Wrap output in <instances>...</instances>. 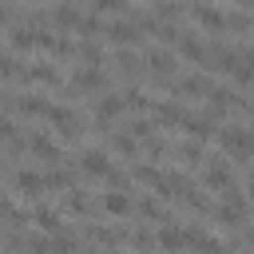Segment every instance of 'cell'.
<instances>
[{
  "label": "cell",
  "instance_id": "cell-1",
  "mask_svg": "<svg viewBox=\"0 0 254 254\" xmlns=\"http://www.w3.org/2000/svg\"><path fill=\"white\" fill-rule=\"evenodd\" d=\"M190 16H194L202 28H210V32H222V28H226V12H222V8H210V4H194V8H190Z\"/></svg>",
  "mask_w": 254,
  "mask_h": 254
},
{
  "label": "cell",
  "instance_id": "cell-2",
  "mask_svg": "<svg viewBox=\"0 0 254 254\" xmlns=\"http://www.w3.org/2000/svg\"><path fill=\"white\" fill-rule=\"evenodd\" d=\"M222 147L234 151V155H250V151H254V139H250L242 127H222Z\"/></svg>",
  "mask_w": 254,
  "mask_h": 254
},
{
  "label": "cell",
  "instance_id": "cell-3",
  "mask_svg": "<svg viewBox=\"0 0 254 254\" xmlns=\"http://www.w3.org/2000/svg\"><path fill=\"white\" fill-rule=\"evenodd\" d=\"M159 242H163L167 250H183V246H190V230H179V226H163V230H159Z\"/></svg>",
  "mask_w": 254,
  "mask_h": 254
},
{
  "label": "cell",
  "instance_id": "cell-4",
  "mask_svg": "<svg viewBox=\"0 0 254 254\" xmlns=\"http://www.w3.org/2000/svg\"><path fill=\"white\" fill-rule=\"evenodd\" d=\"M87 175H111V163L103 151H83V163H79Z\"/></svg>",
  "mask_w": 254,
  "mask_h": 254
},
{
  "label": "cell",
  "instance_id": "cell-5",
  "mask_svg": "<svg viewBox=\"0 0 254 254\" xmlns=\"http://www.w3.org/2000/svg\"><path fill=\"white\" fill-rule=\"evenodd\" d=\"M107 36H111V40H119V44H123V40H127V44H135V40H139V28H135L131 20H115V24H107Z\"/></svg>",
  "mask_w": 254,
  "mask_h": 254
},
{
  "label": "cell",
  "instance_id": "cell-6",
  "mask_svg": "<svg viewBox=\"0 0 254 254\" xmlns=\"http://www.w3.org/2000/svg\"><path fill=\"white\" fill-rule=\"evenodd\" d=\"M179 52L187 56V60H206V48H202V40H194V36H179Z\"/></svg>",
  "mask_w": 254,
  "mask_h": 254
},
{
  "label": "cell",
  "instance_id": "cell-7",
  "mask_svg": "<svg viewBox=\"0 0 254 254\" xmlns=\"http://www.w3.org/2000/svg\"><path fill=\"white\" fill-rule=\"evenodd\" d=\"M103 206H107V214H127V210H131V198H127L123 190H107V194H103Z\"/></svg>",
  "mask_w": 254,
  "mask_h": 254
},
{
  "label": "cell",
  "instance_id": "cell-8",
  "mask_svg": "<svg viewBox=\"0 0 254 254\" xmlns=\"http://www.w3.org/2000/svg\"><path fill=\"white\" fill-rule=\"evenodd\" d=\"M52 119L60 123V131H64V135H75V131H79V119H75V111H67V107H64V111L56 107V111H52Z\"/></svg>",
  "mask_w": 254,
  "mask_h": 254
},
{
  "label": "cell",
  "instance_id": "cell-9",
  "mask_svg": "<svg viewBox=\"0 0 254 254\" xmlns=\"http://www.w3.org/2000/svg\"><path fill=\"white\" fill-rule=\"evenodd\" d=\"M16 187H20L24 194H40V190H44V179L32 175V171H20V175H16Z\"/></svg>",
  "mask_w": 254,
  "mask_h": 254
},
{
  "label": "cell",
  "instance_id": "cell-10",
  "mask_svg": "<svg viewBox=\"0 0 254 254\" xmlns=\"http://www.w3.org/2000/svg\"><path fill=\"white\" fill-rule=\"evenodd\" d=\"M127 103H123V95H103L99 99V119H111V115H119Z\"/></svg>",
  "mask_w": 254,
  "mask_h": 254
},
{
  "label": "cell",
  "instance_id": "cell-11",
  "mask_svg": "<svg viewBox=\"0 0 254 254\" xmlns=\"http://www.w3.org/2000/svg\"><path fill=\"white\" fill-rule=\"evenodd\" d=\"M206 183H210V187H230V171H226V163H210V167H206Z\"/></svg>",
  "mask_w": 254,
  "mask_h": 254
},
{
  "label": "cell",
  "instance_id": "cell-12",
  "mask_svg": "<svg viewBox=\"0 0 254 254\" xmlns=\"http://www.w3.org/2000/svg\"><path fill=\"white\" fill-rule=\"evenodd\" d=\"M147 60H151V67H155V71H171V52H151Z\"/></svg>",
  "mask_w": 254,
  "mask_h": 254
},
{
  "label": "cell",
  "instance_id": "cell-13",
  "mask_svg": "<svg viewBox=\"0 0 254 254\" xmlns=\"http://www.w3.org/2000/svg\"><path fill=\"white\" fill-rule=\"evenodd\" d=\"M32 151H40V155L56 159V143H52V139H44V135H36V139H32Z\"/></svg>",
  "mask_w": 254,
  "mask_h": 254
},
{
  "label": "cell",
  "instance_id": "cell-14",
  "mask_svg": "<svg viewBox=\"0 0 254 254\" xmlns=\"http://www.w3.org/2000/svg\"><path fill=\"white\" fill-rule=\"evenodd\" d=\"M183 91H194V95H198V91H206V79H202V75H187V79H183Z\"/></svg>",
  "mask_w": 254,
  "mask_h": 254
},
{
  "label": "cell",
  "instance_id": "cell-15",
  "mask_svg": "<svg viewBox=\"0 0 254 254\" xmlns=\"http://www.w3.org/2000/svg\"><path fill=\"white\" fill-rule=\"evenodd\" d=\"M36 218H40V226H44V230H56V226H60V214H56V210H40Z\"/></svg>",
  "mask_w": 254,
  "mask_h": 254
},
{
  "label": "cell",
  "instance_id": "cell-16",
  "mask_svg": "<svg viewBox=\"0 0 254 254\" xmlns=\"http://www.w3.org/2000/svg\"><path fill=\"white\" fill-rule=\"evenodd\" d=\"M139 210H143L147 218H155V214H159V202H155V198H143V202H139Z\"/></svg>",
  "mask_w": 254,
  "mask_h": 254
},
{
  "label": "cell",
  "instance_id": "cell-17",
  "mask_svg": "<svg viewBox=\"0 0 254 254\" xmlns=\"http://www.w3.org/2000/svg\"><path fill=\"white\" fill-rule=\"evenodd\" d=\"M115 147H119V151H135V143H131V135H115Z\"/></svg>",
  "mask_w": 254,
  "mask_h": 254
},
{
  "label": "cell",
  "instance_id": "cell-18",
  "mask_svg": "<svg viewBox=\"0 0 254 254\" xmlns=\"http://www.w3.org/2000/svg\"><path fill=\"white\" fill-rule=\"evenodd\" d=\"M28 254H48V242H44V238H36V242H28Z\"/></svg>",
  "mask_w": 254,
  "mask_h": 254
},
{
  "label": "cell",
  "instance_id": "cell-19",
  "mask_svg": "<svg viewBox=\"0 0 254 254\" xmlns=\"http://www.w3.org/2000/svg\"><path fill=\"white\" fill-rule=\"evenodd\" d=\"M8 131H12V123H8L4 115H0V135H8Z\"/></svg>",
  "mask_w": 254,
  "mask_h": 254
},
{
  "label": "cell",
  "instance_id": "cell-20",
  "mask_svg": "<svg viewBox=\"0 0 254 254\" xmlns=\"http://www.w3.org/2000/svg\"><path fill=\"white\" fill-rule=\"evenodd\" d=\"M246 194H250V198H254V179H250V183H246Z\"/></svg>",
  "mask_w": 254,
  "mask_h": 254
},
{
  "label": "cell",
  "instance_id": "cell-21",
  "mask_svg": "<svg viewBox=\"0 0 254 254\" xmlns=\"http://www.w3.org/2000/svg\"><path fill=\"white\" fill-rule=\"evenodd\" d=\"M4 20H8V8H0V24H4Z\"/></svg>",
  "mask_w": 254,
  "mask_h": 254
},
{
  "label": "cell",
  "instance_id": "cell-22",
  "mask_svg": "<svg viewBox=\"0 0 254 254\" xmlns=\"http://www.w3.org/2000/svg\"><path fill=\"white\" fill-rule=\"evenodd\" d=\"M4 210H8V202H4V198H0V214H4Z\"/></svg>",
  "mask_w": 254,
  "mask_h": 254
}]
</instances>
